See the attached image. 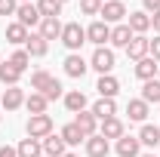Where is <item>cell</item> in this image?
Listing matches in <instances>:
<instances>
[{
	"mask_svg": "<svg viewBox=\"0 0 160 157\" xmlns=\"http://www.w3.org/2000/svg\"><path fill=\"white\" fill-rule=\"evenodd\" d=\"M108 151H111V145H108V139L105 136H89L86 139V154L89 157H108Z\"/></svg>",
	"mask_w": 160,
	"mask_h": 157,
	"instance_id": "cell-10",
	"label": "cell"
},
{
	"mask_svg": "<svg viewBox=\"0 0 160 157\" xmlns=\"http://www.w3.org/2000/svg\"><path fill=\"white\" fill-rule=\"evenodd\" d=\"M80 9L86 16H99L102 13V0H80Z\"/></svg>",
	"mask_w": 160,
	"mask_h": 157,
	"instance_id": "cell-34",
	"label": "cell"
},
{
	"mask_svg": "<svg viewBox=\"0 0 160 157\" xmlns=\"http://www.w3.org/2000/svg\"><path fill=\"white\" fill-rule=\"evenodd\" d=\"M19 3H31V0H19Z\"/></svg>",
	"mask_w": 160,
	"mask_h": 157,
	"instance_id": "cell-42",
	"label": "cell"
},
{
	"mask_svg": "<svg viewBox=\"0 0 160 157\" xmlns=\"http://www.w3.org/2000/svg\"><path fill=\"white\" fill-rule=\"evenodd\" d=\"M136 37L132 31H129V25H117V28H111V43L114 46H129V40Z\"/></svg>",
	"mask_w": 160,
	"mask_h": 157,
	"instance_id": "cell-29",
	"label": "cell"
},
{
	"mask_svg": "<svg viewBox=\"0 0 160 157\" xmlns=\"http://www.w3.org/2000/svg\"><path fill=\"white\" fill-rule=\"evenodd\" d=\"M43 157H46V154H43Z\"/></svg>",
	"mask_w": 160,
	"mask_h": 157,
	"instance_id": "cell-46",
	"label": "cell"
},
{
	"mask_svg": "<svg viewBox=\"0 0 160 157\" xmlns=\"http://www.w3.org/2000/svg\"><path fill=\"white\" fill-rule=\"evenodd\" d=\"M151 25H154V31L160 34V13H154V16H151Z\"/></svg>",
	"mask_w": 160,
	"mask_h": 157,
	"instance_id": "cell-40",
	"label": "cell"
},
{
	"mask_svg": "<svg viewBox=\"0 0 160 157\" xmlns=\"http://www.w3.org/2000/svg\"><path fill=\"white\" fill-rule=\"evenodd\" d=\"M86 68H89V65H86L83 56H77V53H71V56L65 59V74H68V77H83Z\"/></svg>",
	"mask_w": 160,
	"mask_h": 157,
	"instance_id": "cell-13",
	"label": "cell"
},
{
	"mask_svg": "<svg viewBox=\"0 0 160 157\" xmlns=\"http://www.w3.org/2000/svg\"><path fill=\"white\" fill-rule=\"evenodd\" d=\"M142 102H154V105H160V80H145V86H142Z\"/></svg>",
	"mask_w": 160,
	"mask_h": 157,
	"instance_id": "cell-25",
	"label": "cell"
},
{
	"mask_svg": "<svg viewBox=\"0 0 160 157\" xmlns=\"http://www.w3.org/2000/svg\"><path fill=\"white\" fill-rule=\"evenodd\" d=\"M148 56H151V59L160 65V37H154V40H151V49H148Z\"/></svg>",
	"mask_w": 160,
	"mask_h": 157,
	"instance_id": "cell-37",
	"label": "cell"
},
{
	"mask_svg": "<svg viewBox=\"0 0 160 157\" xmlns=\"http://www.w3.org/2000/svg\"><path fill=\"white\" fill-rule=\"evenodd\" d=\"M52 74H46V71H37V74H34V77H31V86H34V89H37V93H46V89H49V83H52Z\"/></svg>",
	"mask_w": 160,
	"mask_h": 157,
	"instance_id": "cell-33",
	"label": "cell"
},
{
	"mask_svg": "<svg viewBox=\"0 0 160 157\" xmlns=\"http://www.w3.org/2000/svg\"><path fill=\"white\" fill-rule=\"evenodd\" d=\"M9 65H12V68H16V71H22V74H25V68H28V65H31V56H28V53H25V49H16V53H12V56H9Z\"/></svg>",
	"mask_w": 160,
	"mask_h": 157,
	"instance_id": "cell-32",
	"label": "cell"
},
{
	"mask_svg": "<svg viewBox=\"0 0 160 157\" xmlns=\"http://www.w3.org/2000/svg\"><path fill=\"white\" fill-rule=\"evenodd\" d=\"M126 25H129L132 34H145V31L151 28V16H148V13H129V22H126Z\"/></svg>",
	"mask_w": 160,
	"mask_h": 157,
	"instance_id": "cell-20",
	"label": "cell"
},
{
	"mask_svg": "<svg viewBox=\"0 0 160 157\" xmlns=\"http://www.w3.org/2000/svg\"><path fill=\"white\" fill-rule=\"evenodd\" d=\"M62 28H65V25H62L59 19H40V37L43 40H59L62 37Z\"/></svg>",
	"mask_w": 160,
	"mask_h": 157,
	"instance_id": "cell-12",
	"label": "cell"
},
{
	"mask_svg": "<svg viewBox=\"0 0 160 157\" xmlns=\"http://www.w3.org/2000/svg\"><path fill=\"white\" fill-rule=\"evenodd\" d=\"M59 136H62V142H65V145H80V142L86 139L83 133H80V126H77V123H68V126H62V133H59Z\"/></svg>",
	"mask_w": 160,
	"mask_h": 157,
	"instance_id": "cell-30",
	"label": "cell"
},
{
	"mask_svg": "<svg viewBox=\"0 0 160 157\" xmlns=\"http://www.w3.org/2000/svg\"><path fill=\"white\" fill-rule=\"evenodd\" d=\"M148 49H151V40L145 37V34H136V37L129 40V46H126V56L132 62H142L145 56H148Z\"/></svg>",
	"mask_w": 160,
	"mask_h": 157,
	"instance_id": "cell-5",
	"label": "cell"
},
{
	"mask_svg": "<svg viewBox=\"0 0 160 157\" xmlns=\"http://www.w3.org/2000/svg\"><path fill=\"white\" fill-rule=\"evenodd\" d=\"M92 114H96V120H108L117 114V102L114 99H99L96 105H92Z\"/></svg>",
	"mask_w": 160,
	"mask_h": 157,
	"instance_id": "cell-17",
	"label": "cell"
},
{
	"mask_svg": "<svg viewBox=\"0 0 160 157\" xmlns=\"http://www.w3.org/2000/svg\"><path fill=\"white\" fill-rule=\"evenodd\" d=\"M46 49H49V40H43L40 34H28V43H25V53H28V56L43 59V56H46Z\"/></svg>",
	"mask_w": 160,
	"mask_h": 157,
	"instance_id": "cell-11",
	"label": "cell"
},
{
	"mask_svg": "<svg viewBox=\"0 0 160 157\" xmlns=\"http://www.w3.org/2000/svg\"><path fill=\"white\" fill-rule=\"evenodd\" d=\"M99 136H105V139H120V136H123V120H117V117H108V120H102V129H99Z\"/></svg>",
	"mask_w": 160,
	"mask_h": 157,
	"instance_id": "cell-21",
	"label": "cell"
},
{
	"mask_svg": "<svg viewBox=\"0 0 160 157\" xmlns=\"http://www.w3.org/2000/svg\"><path fill=\"white\" fill-rule=\"evenodd\" d=\"M16 151H19V157H43V142L40 139H22Z\"/></svg>",
	"mask_w": 160,
	"mask_h": 157,
	"instance_id": "cell-16",
	"label": "cell"
},
{
	"mask_svg": "<svg viewBox=\"0 0 160 157\" xmlns=\"http://www.w3.org/2000/svg\"><path fill=\"white\" fill-rule=\"evenodd\" d=\"M19 0H0V16H16Z\"/></svg>",
	"mask_w": 160,
	"mask_h": 157,
	"instance_id": "cell-35",
	"label": "cell"
},
{
	"mask_svg": "<svg viewBox=\"0 0 160 157\" xmlns=\"http://www.w3.org/2000/svg\"><path fill=\"white\" fill-rule=\"evenodd\" d=\"M46 105H49V99L43 96V93H31V96L25 99V108L31 114H46Z\"/></svg>",
	"mask_w": 160,
	"mask_h": 157,
	"instance_id": "cell-23",
	"label": "cell"
},
{
	"mask_svg": "<svg viewBox=\"0 0 160 157\" xmlns=\"http://www.w3.org/2000/svg\"><path fill=\"white\" fill-rule=\"evenodd\" d=\"M145 157H154V154H145Z\"/></svg>",
	"mask_w": 160,
	"mask_h": 157,
	"instance_id": "cell-44",
	"label": "cell"
},
{
	"mask_svg": "<svg viewBox=\"0 0 160 157\" xmlns=\"http://www.w3.org/2000/svg\"><path fill=\"white\" fill-rule=\"evenodd\" d=\"M43 154H46V157H62V154H65V142H62V136H46V139H43Z\"/></svg>",
	"mask_w": 160,
	"mask_h": 157,
	"instance_id": "cell-27",
	"label": "cell"
},
{
	"mask_svg": "<svg viewBox=\"0 0 160 157\" xmlns=\"http://www.w3.org/2000/svg\"><path fill=\"white\" fill-rule=\"evenodd\" d=\"M16 16H19V25H25V28H31V25H40V9L37 3H19V9H16Z\"/></svg>",
	"mask_w": 160,
	"mask_h": 157,
	"instance_id": "cell-6",
	"label": "cell"
},
{
	"mask_svg": "<svg viewBox=\"0 0 160 157\" xmlns=\"http://www.w3.org/2000/svg\"><path fill=\"white\" fill-rule=\"evenodd\" d=\"M25 133H28V139H43L52 136V117L49 114H31L28 117V123H25Z\"/></svg>",
	"mask_w": 160,
	"mask_h": 157,
	"instance_id": "cell-1",
	"label": "cell"
},
{
	"mask_svg": "<svg viewBox=\"0 0 160 157\" xmlns=\"http://www.w3.org/2000/svg\"><path fill=\"white\" fill-rule=\"evenodd\" d=\"M139 151H142L139 136H120L117 139V154L120 157H139Z\"/></svg>",
	"mask_w": 160,
	"mask_h": 157,
	"instance_id": "cell-9",
	"label": "cell"
},
{
	"mask_svg": "<svg viewBox=\"0 0 160 157\" xmlns=\"http://www.w3.org/2000/svg\"><path fill=\"white\" fill-rule=\"evenodd\" d=\"M89 68H96L99 74H111V68H114V53H111L108 46H99V49L92 53V62H89Z\"/></svg>",
	"mask_w": 160,
	"mask_h": 157,
	"instance_id": "cell-3",
	"label": "cell"
},
{
	"mask_svg": "<svg viewBox=\"0 0 160 157\" xmlns=\"http://www.w3.org/2000/svg\"><path fill=\"white\" fill-rule=\"evenodd\" d=\"M126 114H129V120H136V123H145V117H148V102L132 99V102L126 105Z\"/></svg>",
	"mask_w": 160,
	"mask_h": 157,
	"instance_id": "cell-24",
	"label": "cell"
},
{
	"mask_svg": "<svg viewBox=\"0 0 160 157\" xmlns=\"http://www.w3.org/2000/svg\"><path fill=\"white\" fill-rule=\"evenodd\" d=\"M157 68H160L157 62L151 59V56H145L142 62H136V77L139 80H154L157 77Z\"/></svg>",
	"mask_w": 160,
	"mask_h": 157,
	"instance_id": "cell-14",
	"label": "cell"
},
{
	"mask_svg": "<svg viewBox=\"0 0 160 157\" xmlns=\"http://www.w3.org/2000/svg\"><path fill=\"white\" fill-rule=\"evenodd\" d=\"M74 123L80 126V133H83L86 139H89V136H96V126H99V120H96V114H92V111H80Z\"/></svg>",
	"mask_w": 160,
	"mask_h": 157,
	"instance_id": "cell-18",
	"label": "cell"
},
{
	"mask_svg": "<svg viewBox=\"0 0 160 157\" xmlns=\"http://www.w3.org/2000/svg\"><path fill=\"white\" fill-rule=\"evenodd\" d=\"M86 40L89 43H96V46H105V43H111V25H105V22H92L89 28H86Z\"/></svg>",
	"mask_w": 160,
	"mask_h": 157,
	"instance_id": "cell-4",
	"label": "cell"
},
{
	"mask_svg": "<svg viewBox=\"0 0 160 157\" xmlns=\"http://www.w3.org/2000/svg\"><path fill=\"white\" fill-rule=\"evenodd\" d=\"M19 80H22V71H16L9 62H0V83L3 86H19Z\"/></svg>",
	"mask_w": 160,
	"mask_h": 157,
	"instance_id": "cell-22",
	"label": "cell"
},
{
	"mask_svg": "<svg viewBox=\"0 0 160 157\" xmlns=\"http://www.w3.org/2000/svg\"><path fill=\"white\" fill-rule=\"evenodd\" d=\"M43 96L49 99V102H52V99H59V96H62V83H59V80H52V83H49V89H46Z\"/></svg>",
	"mask_w": 160,
	"mask_h": 157,
	"instance_id": "cell-36",
	"label": "cell"
},
{
	"mask_svg": "<svg viewBox=\"0 0 160 157\" xmlns=\"http://www.w3.org/2000/svg\"><path fill=\"white\" fill-rule=\"evenodd\" d=\"M59 40L71 49V53H77L80 46L86 43V28H80V22H68V25L62 28V37Z\"/></svg>",
	"mask_w": 160,
	"mask_h": 157,
	"instance_id": "cell-2",
	"label": "cell"
},
{
	"mask_svg": "<svg viewBox=\"0 0 160 157\" xmlns=\"http://www.w3.org/2000/svg\"><path fill=\"white\" fill-rule=\"evenodd\" d=\"M59 3H68V0H59Z\"/></svg>",
	"mask_w": 160,
	"mask_h": 157,
	"instance_id": "cell-43",
	"label": "cell"
},
{
	"mask_svg": "<svg viewBox=\"0 0 160 157\" xmlns=\"http://www.w3.org/2000/svg\"><path fill=\"white\" fill-rule=\"evenodd\" d=\"M102 3H108V0H102Z\"/></svg>",
	"mask_w": 160,
	"mask_h": 157,
	"instance_id": "cell-45",
	"label": "cell"
},
{
	"mask_svg": "<svg viewBox=\"0 0 160 157\" xmlns=\"http://www.w3.org/2000/svg\"><path fill=\"white\" fill-rule=\"evenodd\" d=\"M0 157H19V151L9 148V145H3V148H0Z\"/></svg>",
	"mask_w": 160,
	"mask_h": 157,
	"instance_id": "cell-39",
	"label": "cell"
},
{
	"mask_svg": "<svg viewBox=\"0 0 160 157\" xmlns=\"http://www.w3.org/2000/svg\"><path fill=\"white\" fill-rule=\"evenodd\" d=\"M6 40L9 43H28V28L25 25H19V22H12V25H6Z\"/></svg>",
	"mask_w": 160,
	"mask_h": 157,
	"instance_id": "cell-28",
	"label": "cell"
},
{
	"mask_svg": "<svg viewBox=\"0 0 160 157\" xmlns=\"http://www.w3.org/2000/svg\"><path fill=\"white\" fill-rule=\"evenodd\" d=\"M148 13H160V0H142Z\"/></svg>",
	"mask_w": 160,
	"mask_h": 157,
	"instance_id": "cell-38",
	"label": "cell"
},
{
	"mask_svg": "<svg viewBox=\"0 0 160 157\" xmlns=\"http://www.w3.org/2000/svg\"><path fill=\"white\" fill-rule=\"evenodd\" d=\"M37 9H40L43 19H59L62 3H59V0H37Z\"/></svg>",
	"mask_w": 160,
	"mask_h": 157,
	"instance_id": "cell-31",
	"label": "cell"
},
{
	"mask_svg": "<svg viewBox=\"0 0 160 157\" xmlns=\"http://www.w3.org/2000/svg\"><path fill=\"white\" fill-rule=\"evenodd\" d=\"M102 22L105 25H111V22H120L123 16H126V6L120 3V0H108V3H102Z\"/></svg>",
	"mask_w": 160,
	"mask_h": 157,
	"instance_id": "cell-7",
	"label": "cell"
},
{
	"mask_svg": "<svg viewBox=\"0 0 160 157\" xmlns=\"http://www.w3.org/2000/svg\"><path fill=\"white\" fill-rule=\"evenodd\" d=\"M62 157H77V154H71V151H65V154H62Z\"/></svg>",
	"mask_w": 160,
	"mask_h": 157,
	"instance_id": "cell-41",
	"label": "cell"
},
{
	"mask_svg": "<svg viewBox=\"0 0 160 157\" xmlns=\"http://www.w3.org/2000/svg\"><path fill=\"white\" fill-rule=\"evenodd\" d=\"M139 142H142V145H148V148H157V145H160V129H157V126H151V123H145V126L139 129Z\"/></svg>",
	"mask_w": 160,
	"mask_h": 157,
	"instance_id": "cell-26",
	"label": "cell"
},
{
	"mask_svg": "<svg viewBox=\"0 0 160 157\" xmlns=\"http://www.w3.org/2000/svg\"><path fill=\"white\" fill-rule=\"evenodd\" d=\"M65 108H68L71 114H80V111H86V96H83L80 89H71V93H65Z\"/></svg>",
	"mask_w": 160,
	"mask_h": 157,
	"instance_id": "cell-19",
	"label": "cell"
},
{
	"mask_svg": "<svg viewBox=\"0 0 160 157\" xmlns=\"http://www.w3.org/2000/svg\"><path fill=\"white\" fill-rule=\"evenodd\" d=\"M25 105V93H22L19 86H6L3 89V99H0V108H6V111H16Z\"/></svg>",
	"mask_w": 160,
	"mask_h": 157,
	"instance_id": "cell-8",
	"label": "cell"
},
{
	"mask_svg": "<svg viewBox=\"0 0 160 157\" xmlns=\"http://www.w3.org/2000/svg\"><path fill=\"white\" fill-rule=\"evenodd\" d=\"M96 89H99L102 99H114L117 89H120V83H117V77H111V74H102L99 83H96Z\"/></svg>",
	"mask_w": 160,
	"mask_h": 157,
	"instance_id": "cell-15",
	"label": "cell"
}]
</instances>
